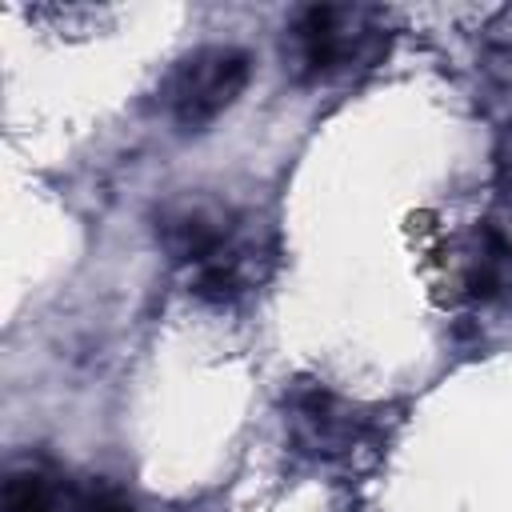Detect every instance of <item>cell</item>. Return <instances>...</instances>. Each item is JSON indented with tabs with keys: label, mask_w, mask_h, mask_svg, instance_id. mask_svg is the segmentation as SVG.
<instances>
[{
	"label": "cell",
	"mask_w": 512,
	"mask_h": 512,
	"mask_svg": "<svg viewBox=\"0 0 512 512\" xmlns=\"http://www.w3.org/2000/svg\"><path fill=\"white\" fill-rule=\"evenodd\" d=\"M384 48V16L360 4H312L284 36V64L300 80H328L376 60Z\"/></svg>",
	"instance_id": "6da1fadb"
},
{
	"label": "cell",
	"mask_w": 512,
	"mask_h": 512,
	"mask_svg": "<svg viewBox=\"0 0 512 512\" xmlns=\"http://www.w3.org/2000/svg\"><path fill=\"white\" fill-rule=\"evenodd\" d=\"M248 84V56L240 48H200L184 56L168 84H164V104L180 128H204L212 124Z\"/></svg>",
	"instance_id": "7a4b0ae2"
},
{
	"label": "cell",
	"mask_w": 512,
	"mask_h": 512,
	"mask_svg": "<svg viewBox=\"0 0 512 512\" xmlns=\"http://www.w3.org/2000/svg\"><path fill=\"white\" fill-rule=\"evenodd\" d=\"M236 236L232 228V212L216 200L204 196H184L176 204H168L156 220V240L168 252L172 264L196 272L200 264H208L228 240Z\"/></svg>",
	"instance_id": "3957f363"
},
{
	"label": "cell",
	"mask_w": 512,
	"mask_h": 512,
	"mask_svg": "<svg viewBox=\"0 0 512 512\" xmlns=\"http://www.w3.org/2000/svg\"><path fill=\"white\" fill-rule=\"evenodd\" d=\"M288 412H292L296 440L316 456H336L356 440V420L324 388H296L288 400Z\"/></svg>",
	"instance_id": "277c9868"
},
{
	"label": "cell",
	"mask_w": 512,
	"mask_h": 512,
	"mask_svg": "<svg viewBox=\"0 0 512 512\" xmlns=\"http://www.w3.org/2000/svg\"><path fill=\"white\" fill-rule=\"evenodd\" d=\"M464 288L480 304L504 300L512 292V244L496 228L480 232V240L468 256V268H464Z\"/></svg>",
	"instance_id": "5b68a950"
},
{
	"label": "cell",
	"mask_w": 512,
	"mask_h": 512,
	"mask_svg": "<svg viewBox=\"0 0 512 512\" xmlns=\"http://www.w3.org/2000/svg\"><path fill=\"white\" fill-rule=\"evenodd\" d=\"M4 512H68V492L60 476L44 468H16L4 480Z\"/></svg>",
	"instance_id": "8992f818"
},
{
	"label": "cell",
	"mask_w": 512,
	"mask_h": 512,
	"mask_svg": "<svg viewBox=\"0 0 512 512\" xmlns=\"http://www.w3.org/2000/svg\"><path fill=\"white\" fill-rule=\"evenodd\" d=\"M88 512H132V508H128V504H120V500H112V496H108V500H96V504H92V508H88Z\"/></svg>",
	"instance_id": "52a82bcc"
}]
</instances>
